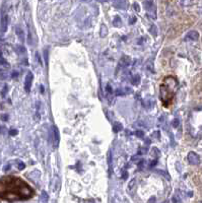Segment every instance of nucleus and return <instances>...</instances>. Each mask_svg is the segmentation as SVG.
Masks as SVG:
<instances>
[{"mask_svg": "<svg viewBox=\"0 0 202 203\" xmlns=\"http://www.w3.org/2000/svg\"><path fill=\"white\" fill-rule=\"evenodd\" d=\"M131 64V59L130 57L128 56H123L122 58L120 59L119 61V64H118V66L121 68H124V67H128L129 65Z\"/></svg>", "mask_w": 202, "mask_h": 203, "instance_id": "obj_7", "label": "nucleus"}, {"mask_svg": "<svg viewBox=\"0 0 202 203\" xmlns=\"http://www.w3.org/2000/svg\"><path fill=\"white\" fill-rule=\"evenodd\" d=\"M178 82L177 79L173 76L166 77L163 81V83L161 85V98L163 101L164 105L166 107L169 106V104L171 103L176 92V88H177Z\"/></svg>", "mask_w": 202, "mask_h": 203, "instance_id": "obj_2", "label": "nucleus"}, {"mask_svg": "<svg viewBox=\"0 0 202 203\" xmlns=\"http://www.w3.org/2000/svg\"><path fill=\"white\" fill-rule=\"evenodd\" d=\"M144 6H145L147 11H154V12H155V6L151 1H145L144 2Z\"/></svg>", "mask_w": 202, "mask_h": 203, "instance_id": "obj_10", "label": "nucleus"}, {"mask_svg": "<svg viewBox=\"0 0 202 203\" xmlns=\"http://www.w3.org/2000/svg\"><path fill=\"white\" fill-rule=\"evenodd\" d=\"M151 155L154 156V158H157L158 155H160V151H158L157 148H155V147H154V148L151 149Z\"/></svg>", "mask_w": 202, "mask_h": 203, "instance_id": "obj_21", "label": "nucleus"}, {"mask_svg": "<svg viewBox=\"0 0 202 203\" xmlns=\"http://www.w3.org/2000/svg\"><path fill=\"white\" fill-rule=\"evenodd\" d=\"M180 3L182 6H189L192 4V0H180Z\"/></svg>", "mask_w": 202, "mask_h": 203, "instance_id": "obj_19", "label": "nucleus"}, {"mask_svg": "<svg viewBox=\"0 0 202 203\" xmlns=\"http://www.w3.org/2000/svg\"><path fill=\"white\" fill-rule=\"evenodd\" d=\"M83 1H91V0H83Z\"/></svg>", "mask_w": 202, "mask_h": 203, "instance_id": "obj_40", "label": "nucleus"}, {"mask_svg": "<svg viewBox=\"0 0 202 203\" xmlns=\"http://www.w3.org/2000/svg\"><path fill=\"white\" fill-rule=\"evenodd\" d=\"M115 7L120 8V9H126L127 8V1L126 0H112Z\"/></svg>", "mask_w": 202, "mask_h": 203, "instance_id": "obj_8", "label": "nucleus"}, {"mask_svg": "<svg viewBox=\"0 0 202 203\" xmlns=\"http://www.w3.org/2000/svg\"><path fill=\"white\" fill-rule=\"evenodd\" d=\"M135 135H136L137 137H143L144 133H143V131H141V130H137V131L135 132Z\"/></svg>", "mask_w": 202, "mask_h": 203, "instance_id": "obj_24", "label": "nucleus"}, {"mask_svg": "<svg viewBox=\"0 0 202 203\" xmlns=\"http://www.w3.org/2000/svg\"><path fill=\"white\" fill-rule=\"evenodd\" d=\"M15 31H16V35H17V37H18V39L21 40L22 42H24V40H25V35H24V31H22V28H19V27H16Z\"/></svg>", "mask_w": 202, "mask_h": 203, "instance_id": "obj_11", "label": "nucleus"}, {"mask_svg": "<svg viewBox=\"0 0 202 203\" xmlns=\"http://www.w3.org/2000/svg\"><path fill=\"white\" fill-rule=\"evenodd\" d=\"M172 201L173 202H181V199L178 198L177 196H174V197H173V199H172Z\"/></svg>", "mask_w": 202, "mask_h": 203, "instance_id": "obj_28", "label": "nucleus"}, {"mask_svg": "<svg viewBox=\"0 0 202 203\" xmlns=\"http://www.w3.org/2000/svg\"><path fill=\"white\" fill-rule=\"evenodd\" d=\"M50 138L52 139V141H53L54 148H56V147L58 146L59 141H60V135H59V131H58V128H57V127H55V126L52 127Z\"/></svg>", "mask_w": 202, "mask_h": 203, "instance_id": "obj_3", "label": "nucleus"}, {"mask_svg": "<svg viewBox=\"0 0 202 203\" xmlns=\"http://www.w3.org/2000/svg\"><path fill=\"white\" fill-rule=\"evenodd\" d=\"M133 8H134V9L136 10V11H139V10H140V9H139V5H138L137 3H134V4H133Z\"/></svg>", "mask_w": 202, "mask_h": 203, "instance_id": "obj_33", "label": "nucleus"}, {"mask_svg": "<svg viewBox=\"0 0 202 203\" xmlns=\"http://www.w3.org/2000/svg\"><path fill=\"white\" fill-rule=\"evenodd\" d=\"M25 168V165L21 161H17V169L18 170H24Z\"/></svg>", "mask_w": 202, "mask_h": 203, "instance_id": "obj_22", "label": "nucleus"}, {"mask_svg": "<svg viewBox=\"0 0 202 203\" xmlns=\"http://www.w3.org/2000/svg\"><path fill=\"white\" fill-rule=\"evenodd\" d=\"M36 57H37V60H38L39 62H40V65H42V62H41V57H40L39 53H37V54H36Z\"/></svg>", "mask_w": 202, "mask_h": 203, "instance_id": "obj_35", "label": "nucleus"}, {"mask_svg": "<svg viewBox=\"0 0 202 203\" xmlns=\"http://www.w3.org/2000/svg\"><path fill=\"white\" fill-rule=\"evenodd\" d=\"M31 186L16 177H4L0 179V198L15 201L31 198L34 195Z\"/></svg>", "mask_w": 202, "mask_h": 203, "instance_id": "obj_1", "label": "nucleus"}, {"mask_svg": "<svg viewBox=\"0 0 202 203\" xmlns=\"http://www.w3.org/2000/svg\"><path fill=\"white\" fill-rule=\"evenodd\" d=\"M122 129H123V126H122V124H121V123H115L114 124V126H113L114 132H119Z\"/></svg>", "mask_w": 202, "mask_h": 203, "instance_id": "obj_14", "label": "nucleus"}, {"mask_svg": "<svg viewBox=\"0 0 202 203\" xmlns=\"http://www.w3.org/2000/svg\"><path fill=\"white\" fill-rule=\"evenodd\" d=\"M42 201H48V194L45 191L42 193Z\"/></svg>", "mask_w": 202, "mask_h": 203, "instance_id": "obj_23", "label": "nucleus"}, {"mask_svg": "<svg viewBox=\"0 0 202 203\" xmlns=\"http://www.w3.org/2000/svg\"><path fill=\"white\" fill-rule=\"evenodd\" d=\"M106 91H107V92H108V94H112V92H113V91H112V86L110 85H107Z\"/></svg>", "mask_w": 202, "mask_h": 203, "instance_id": "obj_26", "label": "nucleus"}, {"mask_svg": "<svg viewBox=\"0 0 202 203\" xmlns=\"http://www.w3.org/2000/svg\"><path fill=\"white\" fill-rule=\"evenodd\" d=\"M3 130H6V128H5V127H1V126H0V133H4Z\"/></svg>", "mask_w": 202, "mask_h": 203, "instance_id": "obj_37", "label": "nucleus"}, {"mask_svg": "<svg viewBox=\"0 0 202 203\" xmlns=\"http://www.w3.org/2000/svg\"><path fill=\"white\" fill-rule=\"evenodd\" d=\"M6 92H7V85H5L3 88V92H2V97H4L6 95Z\"/></svg>", "mask_w": 202, "mask_h": 203, "instance_id": "obj_31", "label": "nucleus"}, {"mask_svg": "<svg viewBox=\"0 0 202 203\" xmlns=\"http://www.w3.org/2000/svg\"><path fill=\"white\" fill-rule=\"evenodd\" d=\"M0 118H1L3 121H6L7 119H8V116H7V115H5V116H1V117H0Z\"/></svg>", "mask_w": 202, "mask_h": 203, "instance_id": "obj_36", "label": "nucleus"}, {"mask_svg": "<svg viewBox=\"0 0 202 203\" xmlns=\"http://www.w3.org/2000/svg\"><path fill=\"white\" fill-rule=\"evenodd\" d=\"M1 57H2V51L0 50V58H1Z\"/></svg>", "mask_w": 202, "mask_h": 203, "instance_id": "obj_39", "label": "nucleus"}, {"mask_svg": "<svg viewBox=\"0 0 202 203\" xmlns=\"http://www.w3.org/2000/svg\"><path fill=\"white\" fill-rule=\"evenodd\" d=\"M140 82V76L138 74H135V76L132 78V83H133L134 85H138Z\"/></svg>", "mask_w": 202, "mask_h": 203, "instance_id": "obj_16", "label": "nucleus"}, {"mask_svg": "<svg viewBox=\"0 0 202 203\" xmlns=\"http://www.w3.org/2000/svg\"><path fill=\"white\" fill-rule=\"evenodd\" d=\"M151 33L154 35V37H157V34H158V31H157V25H151Z\"/></svg>", "mask_w": 202, "mask_h": 203, "instance_id": "obj_18", "label": "nucleus"}, {"mask_svg": "<svg viewBox=\"0 0 202 203\" xmlns=\"http://www.w3.org/2000/svg\"><path fill=\"white\" fill-rule=\"evenodd\" d=\"M7 72L3 70V69H0V80H4L7 78Z\"/></svg>", "mask_w": 202, "mask_h": 203, "instance_id": "obj_17", "label": "nucleus"}, {"mask_svg": "<svg viewBox=\"0 0 202 203\" xmlns=\"http://www.w3.org/2000/svg\"><path fill=\"white\" fill-rule=\"evenodd\" d=\"M17 76H18V72H17V71H13L12 73H11V77H12V78H15Z\"/></svg>", "mask_w": 202, "mask_h": 203, "instance_id": "obj_29", "label": "nucleus"}, {"mask_svg": "<svg viewBox=\"0 0 202 203\" xmlns=\"http://www.w3.org/2000/svg\"><path fill=\"white\" fill-rule=\"evenodd\" d=\"M33 79H34V75H33V72H28L27 76H25V91L28 92L31 91V83H33Z\"/></svg>", "mask_w": 202, "mask_h": 203, "instance_id": "obj_4", "label": "nucleus"}, {"mask_svg": "<svg viewBox=\"0 0 202 203\" xmlns=\"http://www.w3.org/2000/svg\"><path fill=\"white\" fill-rule=\"evenodd\" d=\"M7 25H8V16L7 14L4 12V9L1 11V32H6L7 30Z\"/></svg>", "mask_w": 202, "mask_h": 203, "instance_id": "obj_6", "label": "nucleus"}, {"mask_svg": "<svg viewBox=\"0 0 202 203\" xmlns=\"http://www.w3.org/2000/svg\"><path fill=\"white\" fill-rule=\"evenodd\" d=\"M98 1H100V2H107L108 0H98Z\"/></svg>", "mask_w": 202, "mask_h": 203, "instance_id": "obj_38", "label": "nucleus"}, {"mask_svg": "<svg viewBox=\"0 0 202 203\" xmlns=\"http://www.w3.org/2000/svg\"><path fill=\"white\" fill-rule=\"evenodd\" d=\"M136 178H133L131 180L130 182H129V184H128V190H129V192H132V190L134 189L135 188V186H136Z\"/></svg>", "mask_w": 202, "mask_h": 203, "instance_id": "obj_12", "label": "nucleus"}, {"mask_svg": "<svg viewBox=\"0 0 202 203\" xmlns=\"http://www.w3.org/2000/svg\"><path fill=\"white\" fill-rule=\"evenodd\" d=\"M116 95H124V92H123L122 91H121V89L118 88L117 91H116Z\"/></svg>", "mask_w": 202, "mask_h": 203, "instance_id": "obj_34", "label": "nucleus"}, {"mask_svg": "<svg viewBox=\"0 0 202 203\" xmlns=\"http://www.w3.org/2000/svg\"><path fill=\"white\" fill-rule=\"evenodd\" d=\"M127 178H128V173H127V172H125V171H124V172H123V175H122V179L126 180Z\"/></svg>", "mask_w": 202, "mask_h": 203, "instance_id": "obj_30", "label": "nucleus"}, {"mask_svg": "<svg viewBox=\"0 0 202 203\" xmlns=\"http://www.w3.org/2000/svg\"><path fill=\"white\" fill-rule=\"evenodd\" d=\"M178 125H179V120L178 119H176V120H174V122H173V126L178 127Z\"/></svg>", "mask_w": 202, "mask_h": 203, "instance_id": "obj_32", "label": "nucleus"}, {"mask_svg": "<svg viewBox=\"0 0 202 203\" xmlns=\"http://www.w3.org/2000/svg\"><path fill=\"white\" fill-rule=\"evenodd\" d=\"M188 161L191 165H199L200 164V158L196 152H189L188 153Z\"/></svg>", "mask_w": 202, "mask_h": 203, "instance_id": "obj_5", "label": "nucleus"}, {"mask_svg": "<svg viewBox=\"0 0 202 203\" xmlns=\"http://www.w3.org/2000/svg\"><path fill=\"white\" fill-rule=\"evenodd\" d=\"M113 25L115 27H121V25H122V20H121L120 16H115V18L113 19Z\"/></svg>", "mask_w": 202, "mask_h": 203, "instance_id": "obj_13", "label": "nucleus"}, {"mask_svg": "<svg viewBox=\"0 0 202 203\" xmlns=\"http://www.w3.org/2000/svg\"><path fill=\"white\" fill-rule=\"evenodd\" d=\"M107 34H108L107 27L105 25H102V27H101V37H106Z\"/></svg>", "mask_w": 202, "mask_h": 203, "instance_id": "obj_15", "label": "nucleus"}, {"mask_svg": "<svg viewBox=\"0 0 202 203\" xmlns=\"http://www.w3.org/2000/svg\"><path fill=\"white\" fill-rule=\"evenodd\" d=\"M55 181H56V185H54L53 191L54 192H56V191H58L59 188H60V180L58 178H55Z\"/></svg>", "mask_w": 202, "mask_h": 203, "instance_id": "obj_20", "label": "nucleus"}, {"mask_svg": "<svg viewBox=\"0 0 202 203\" xmlns=\"http://www.w3.org/2000/svg\"><path fill=\"white\" fill-rule=\"evenodd\" d=\"M9 134L10 135H16L17 134V130H15V129H11L10 131H9Z\"/></svg>", "mask_w": 202, "mask_h": 203, "instance_id": "obj_27", "label": "nucleus"}, {"mask_svg": "<svg viewBox=\"0 0 202 203\" xmlns=\"http://www.w3.org/2000/svg\"><path fill=\"white\" fill-rule=\"evenodd\" d=\"M48 50L47 49H45V51H44V57H45V61H46V64H48V60H49V58H48Z\"/></svg>", "mask_w": 202, "mask_h": 203, "instance_id": "obj_25", "label": "nucleus"}, {"mask_svg": "<svg viewBox=\"0 0 202 203\" xmlns=\"http://www.w3.org/2000/svg\"><path fill=\"white\" fill-rule=\"evenodd\" d=\"M199 38V34L197 31H191L187 34V36L185 38L186 41H197Z\"/></svg>", "mask_w": 202, "mask_h": 203, "instance_id": "obj_9", "label": "nucleus"}]
</instances>
